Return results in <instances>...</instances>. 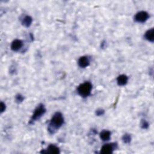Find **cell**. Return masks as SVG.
<instances>
[{
    "instance_id": "6da1fadb",
    "label": "cell",
    "mask_w": 154,
    "mask_h": 154,
    "mask_svg": "<svg viewBox=\"0 0 154 154\" xmlns=\"http://www.w3.org/2000/svg\"><path fill=\"white\" fill-rule=\"evenodd\" d=\"M64 123V118L62 114L60 112L56 113L51 119L48 130L50 134H54Z\"/></svg>"
},
{
    "instance_id": "7a4b0ae2",
    "label": "cell",
    "mask_w": 154,
    "mask_h": 154,
    "mask_svg": "<svg viewBox=\"0 0 154 154\" xmlns=\"http://www.w3.org/2000/svg\"><path fill=\"white\" fill-rule=\"evenodd\" d=\"M92 85L90 82H85L81 85H79L78 88V94L83 98H86L89 96L92 92Z\"/></svg>"
},
{
    "instance_id": "3957f363",
    "label": "cell",
    "mask_w": 154,
    "mask_h": 154,
    "mask_svg": "<svg viewBox=\"0 0 154 154\" xmlns=\"http://www.w3.org/2000/svg\"><path fill=\"white\" fill-rule=\"evenodd\" d=\"M46 112V109L44 105L39 104L35 109L34 113L31 118V122H34L41 118Z\"/></svg>"
},
{
    "instance_id": "277c9868",
    "label": "cell",
    "mask_w": 154,
    "mask_h": 154,
    "mask_svg": "<svg viewBox=\"0 0 154 154\" xmlns=\"http://www.w3.org/2000/svg\"><path fill=\"white\" fill-rule=\"evenodd\" d=\"M149 15L148 13L145 11H141L138 12L135 15L134 20L139 23H143L148 19Z\"/></svg>"
},
{
    "instance_id": "5b68a950",
    "label": "cell",
    "mask_w": 154,
    "mask_h": 154,
    "mask_svg": "<svg viewBox=\"0 0 154 154\" xmlns=\"http://www.w3.org/2000/svg\"><path fill=\"white\" fill-rule=\"evenodd\" d=\"M23 46V42L19 39H15L11 44V50L13 51H18L22 48Z\"/></svg>"
},
{
    "instance_id": "8992f818",
    "label": "cell",
    "mask_w": 154,
    "mask_h": 154,
    "mask_svg": "<svg viewBox=\"0 0 154 154\" xmlns=\"http://www.w3.org/2000/svg\"><path fill=\"white\" fill-rule=\"evenodd\" d=\"M115 149V145L113 144H106L104 145L101 148V152L103 154L111 153Z\"/></svg>"
},
{
    "instance_id": "52a82bcc",
    "label": "cell",
    "mask_w": 154,
    "mask_h": 154,
    "mask_svg": "<svg viewBox=\"0 0 154 154\" xmlns=\"http://www.w3.org/2000/svg\"><path fill=\"white\" fill-rule=\"evenodd\" d=\"M78 64L80 68H85L88 67L90 64V60L87 56H83L79 58L78 62Z\"/></svg>"
},
{
    "instance_id": "ba28073f",
    "label": "cell",
    "mask_w": 154,
    "mask_h": 154,
    "mask_svg": "<svg viewBox=\"0 0 154 154\" xmlns=\"http://www.w3.org/2000/svg\"><path fill=\"white\" fill-rule=\"evenodd\" d=\"M128 81V78L125 75H120L117 78V83L120 86L126 85Z\"/></svg>"
},
{
    "instance_id": "9c48e42d",
    "label": "cell",
    "mask_w": 154,
    "mask_h": 154,
    "mask_svg": "<svg viewBox=\"0 0 154 154\" xmlns=\"http://www.w3.org/2000/svg\"><path fill=\"white\" fill-rule=\"evenodd\" d=\"M145 39L149 42H153L154 41V30L151 28L147 31L145 34Z\"/></svg>"
},
{
    "instance_id": "30bf717a",
    "label": "cell",
    "mask_w": 154,
    "mask_h": 154,
    "mask_svg": "<svg viewBox=\"0 0 154 154\" xmlns=\"http://www.w3.org/2000/svg\"><path fill=\"white\" fill-rule=\"evenodd\" d=\"M43 153H53V154H57L60 153V150L59 148L57 146L54 145H50L47 149L46 150V151H43Z\"/></svg>"
},
{
    "instance_id": "8fae6325",
    "label": "cell",
    "mask_w": 154,
    "mask_h": 154,
    "mask_svg": "<svg viewBox=\"0 0 154 154\" xmlns=\"http://www.w3.org/2000/svg\"><path fill=\"white\" fill-rule=\"evenodd\" d=\"M111 137V132L109 131L104 130L100 133V138L102 141H109Z\"/></svg>"
},
{
    "instance_id": "7c38bea8",
    "label": "cell",
    "mask_w": 154,
    "mask_h": 154,
    "mask_svg": "<svg viewBox=\"0 0 154 154\" xmlns=\"http://www.w3.org/2000/svg\"><path fill=\"white\" fill-rule=\"evenodd\" d=\"M33 22V19L30 16H25L22 20V24L25 27H29L31 25Z\"/></svg>"
},
{
    "instance_id": "4fadbf2b",
    "label": "cell",
    "mask_w": 154,
    "mask_h": 154,
    "mask_svg": "<svg viewBox=\"0 0 154 154\" xmlns=\"http://www.w3.org/2000/svg\"><path fill=\"white\" fill-rule=\"evenodd\" d=\"M122 140L123 143L128 144L131 141V136H130V134H124L123 136L122 137Z\"/></svg>"
},
{
    "instance_id": "5bb4252c",
    "label": "cell",
    "mask_w": 154,
    "mask_h": 154,
    "mask_svg": "<svg viewBox=\"0 0 154 154\" xmlns=\"http://www.w3.org/2000/svg\"><path fill=\"white\" fill-rule=\"evenodd\" d=\"M149 123L146 120H142L141 122V127L143 129H148L149 128Z\"/></svg>"
},
{
    "instance_id": "9a60e30c",
    "label": "cell",
    "mask_w": 154,
    "mask_h": 154,
    "mask_svg": "<svg viewBox=\"0 0 154 154\" xmlns=\"http://www.w3.org/2000/svg\"><path fill=\"white\" fill-rule=\"evenodd\" d=\"M24 98L21 94H18L15 97V101L17 103H21L24 101Z\"/></svg>"
},
{
    "instance_id": "2e32d148",
    "label": "cell",
    "mask_w": 154,
    "mask_h": 154,
    "mask_svg": "<svg viewBox=\"0 0 154 154\" xmlns=\"http://www.w3.org/2000/svg\"><path fill=\"white\" fill-rule=\"evenodd\" d=\"M104 110L102 109H98L96 111V115L98 116H102L104 115Z\"/></svg>"
},
{
    "instance_id": "e0dca14e",
    "label": "cell",
    "mask_w": 154,
    "mask_h": 154,
    "mask_svg": "<svg viewBox=\"0 0 154 154\" xmlns=\"http://www.w3.org/2000/svg\"><path fill=\"white\" fill-rule=\"evenodd\" d=\"M5 104L3 103V102H1V105H0V109H1V113H3L5 110Z\"/></svg>"
}]
</instances>
